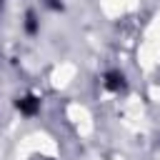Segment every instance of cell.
Segmentation results:
<instances>
[{"label":"cell","mask_w":160,"mask_h":160,"mask_svg":"<svg viewBox=\"0 0 160 160\" xmlns=\"http://www.w3.org/2000/svg\"><path fill=\"white\" fill-rule=\"evenodd\" d=\"M15 108H18L22 115H35L38 108H40V100H38L35 95H25V98H20V100L15 102Z\"/></svg>","instance_id":"cell-1"},{"label":"cell","mask_w":160,"mask_h":160,"mask_svg":"<svg viewBox=\"0 0 160 160\" xmlns=\"http://www.w3.org/2000/svg\"><path fill=\"white\" fill-rule=\"evenodd\" d=\"M105 88H108L110 92H120V90L125 88V78H122L120 72H108V75H105Z\"/></svg>","instance_id":"cell-2"},{"label":"cell","mask_w":160,"mask_h":160,"mask_svg":"<svg viewBox=\"0 0 160 160\" xmlns=\"http://www.w3.org/2000/svg\"><path fill=\"white\" fill-rule=\"evenodd\" d=\"M25 30L28 32H35L38 30V22H35V15L32 12H28V18H25Z\"/></svg>","instance_id":"cell-3"}]
</instances>
